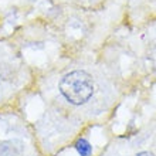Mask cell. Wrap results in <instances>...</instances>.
Wrapping results in <instances>:
<instances>
[{
  "label": "cell",
  "instance_id": "7a4b0ae2",
  "mask_svg": "<svg viewBox=\"0 0 156 156\" xmlns=\"http://www.w3.org/2000/svg\"><path fill=\"white\" fill-rule=\"evenodd\" d=\"M27 80L24 66L10 45L0 41V108L7 104Z\"/></svg>",
  "mask_w": 156,
  "mask_h": 156
},
{
  "label": "cell",
  "instance_id": "6da1fadb",
  "mask_svg": "<svg viewBox=\"0 0 156 156\" xmlns=\"http://www.w3.org/2000/svg\"><path fill=\"white\" fill-rule=\"evenodd\" d=\"M54 90L61 102L78 108L88 104L94 97L95 81L87 70L73 68L55 77Z\"/></svg>",
  "mask_w": 156,
  "mask_h": 156
},
{
  "label": "cell",
  "instance_id": "277c9868",
  "mask_svg": "<svg viewBox=\"0 0 156 156\" xmlns=\"http://www.w3.org/2000/svg\"><path fill=\"white\" fill-rule=\"evenodd\" d=\"M75 151L78 152L80 156H91L92 155V146L85 138H80L74 145Z\"/></svg>",
  "mask_w": 156,
  "mask_h": 156
},
{
  "label": "cell",
  "instance_id": "3957f363",
  "mask_svg": "<svg viewBox=\"0 0 156 156\" xmlns=\"http://www.w3.org/2000/svg\"><path fill=\"white\" fill-rule=\"evenodd\" d=\"M0 156H43L27 129L0 115Z\"/></svg>",
  "mask_w": 156,
  "mask_h": 156
}]
</instances>
